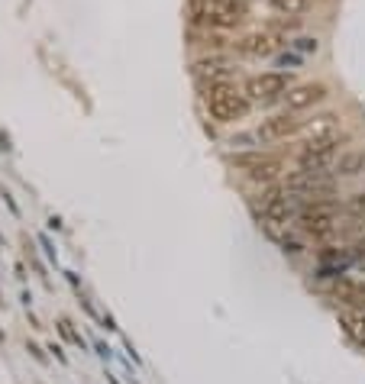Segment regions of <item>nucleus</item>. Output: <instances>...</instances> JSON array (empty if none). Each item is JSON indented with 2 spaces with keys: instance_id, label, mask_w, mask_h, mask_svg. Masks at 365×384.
I'll use <instances>...</instances> for the list:
<instances>
[{
  "instance_id": "obj_5",
  "label": "nucleus",
  "mask_w": 365,
  "mask_h": 384,
  "mask_svg": "<svg viewBox=\"0 0 365 384\" xmlns=\"http://www.w3.org/2000/svg\"><path fill=\"white\" fill-rule=\"evenodd\" d=\"M346 142H349V132H339L330 139H304L301 149L294 152V165L301 171H333V162L339 159Z\"/></svg>"
},
{
  "instance_id": "obj_24",
  "label": "nucleus",
  "mask_w": 365,
  "mask_h": 384,
  "mask_svg": "<svg viewBox=\"0 0 365 384\" xmlns=\"http://www.w3.org/2000/svg\"><path fill=\"white\" fill-rule=\"evenodd\" d=\"M26 349H30V352H33V358H36V362L49 365V356H45V352H43V349H39V346H36V342H26Z\"/></svg>"
},
{
  "instance_id": "obj_2",
  "label": "nucleus",
  "mask_w": 365,
  "mask_h": 384,
  "mask_svg": "<svg viewBox=\"0 0 365 384\" xmlns=\"http://www.w3.org/2000/svg\"><path fill=\"white\" fill-rule=\"evenodd\" d=\"M298 207H301L298 197L285 188V181L265 184V188H259L252 194V210L259 217V226H265L271 236L291 230L294 220H298Z\"/></svg>"
},
{
  "instance_id": "obj_7",
  "label": "nucleus",
  "mask_w": 365,
  "mask_h": 384,
  "mask_svg": "<svg viewBox=\"0 0 365 384\" xmlns=\"http://www.w3.org/2000/svg\"><path fill=\"white\" fill-rule=\"evenodd\" d=\"M291 87V74L288 72H259V74H249L242 91L246 97L256 107H271V103H281Z\"/></svg>"
},
{
  "instance_id": "obj_15",
  "label": "nucleus",
  "mask_w": 365,
  "mask_h": 384,
  "mask_svg": "<svg viewBox=\"0 0 365 384\" xmlns=\"http://www.w3.org/2000/svg\"><path fill=\"white\" fill-rule=\"evenodd\" d=\"M333 174L339 178V181L362 178V174H365V145H362V149H343L339 159L333 162Z\"/></svg>"
},
{
  "instance_id": "obj_23",
  "label": "nucleus",
  "mask_w": 365,
  "mask_h": 384,
  "mask_svg": "<svg viewBox=\"0 0 365 384\" xmlns=\"http://www.w3.org/2000/svg\"><path fill=\"white\" fill-rule=\"evenodd\" d=\"M291 49H298L301 55H317V49H320V39H310V36H301V39H294V43H288Z\"/></svg>"
},
{
  "instance_id": "obj_8",
  "label": "nucleus",
  "mask_w": 365,
  "mask_h": 384,
  "mask_svg": "<svg viewBox=\"0 0 365 384\" xmlns=\"http://www.w3.org/2000/svg\"><path fill=\"white\" fill-rule=\"evenodd\" d=\"M304 116L294 113V110H278V113H269L265 120H259L256 132L252 139L262 145H271V142H288V139H298L304 132Z\"/></svg>"
},
{
  "instance_id": "obj_17",
  "label": "nucleus",
  "mask_w": 365,
  "mask_h": 384,
  "mask_svg": "<svg viewBox=\"0 0 365 384\" xmlns=\"http://www.w3.org/2000/svg\"><path fill=\"white\" fill-rule=\"evenodd\" d=\"M275 239H278V246H281V252H285L288 259H304V255L310 252V249H307V242H310V239H307V236H301V232L294 236L291 230H285V232H278Z\"/></svg>"
},
{
  "instance_id": "obj_14",
  "label": "nucleus",
  "mask_w": 365,
  "mask_h": 384,
  "mask_svg": "<svg viewBox=\"0 0 365 384\" xmlns=\"http://www.w3.org/2000/svg\"><path fill=\"white\" fill-rule=\"evenodd\" d=\"M343 132V116L333 113V110H323V113H314L304 123V132L301 139H330Z\"/></svg>"
},
{
  "instance_id": "obj_19",
  "label": "nucleus",
  "mask_w": 365,
  "mask_h": 384,
  "mask_svg": "<svg viewBox=\"0 0 365 384\" xmlns=\"http://www.w3.org/2000/svg\"><path fill=\"white\" fill-rule=\"evenodd\" d=\"M269 7L278 16H301L314 7V0H269Z\"/></svg>"
},
{
  "instance_id": "obj_16",
  "label": "nucleus",
  "mask_w": 365,
  "mask_h": 384,
  "mask_svg": "<svg viewBox=\"0 0 365 384\" xmlns=\"http://www.w3.org/2000/svg\"><path fill=\"white\" fill-rule=\"evenodd\" d=\"M336 317H339V327L349 336L352 346L365 352V310H349V307H343Z\"/></svg>"
},
{
  "instance_id": "obj_1",
  "label": "nucleus",
  "mask_w": 365,
  "mask_h": 384,
  "mask_svg": "<svg viewBox=\"0 0 365 384\" xmlns=\"http://www.w3.org/2000/svg\"><path fill=\"white\" fill-rule=\"evenodd\" d=\"M294 226L314 246L333 242L339 236V226H343V203H339V197H307L298 207Z\"/></svg>"
},
{
  "instance_id": "obj_21",
  "label": "nucleus",
  "mask_w": 365,
  "mask_h": 384,
  "mask_svg": "<svg viewBox=\"0 0 365 384\" xmlns=\"http://www.w3.org/2000/svg\"><path fill=\"white\" fill-rule=\"evenodd\" d=\"M59 333H62V339H68L72 346H78V349H88V342H84V336L78 333V329L72 327V320L68 317H59Z\"/></svg>"
},
{
  "instance_id": "obj_13",
  "label": "nucleus",
  "mask_w": 365,
  "mask_h": 384,
  "mask_svg": "<svg viewBox=\"0 0 365 384\" xmlns=\"http://www.w3.org/2000/svg\"><path fill=\"white\" fill-rule=\"evenodd\" d=\"M327 298L339 307H349V310H362L365 307V281H356V278L336 275L333 284L327 288Z\"/></svg>"
},
{
  "instance_id": "obj_12",
  "label": "nucleus",
  "mask_w": 365,
  "mask_h": 384,
  "mask_svg": "<svg viewBox=\"0 0 365 384\" xmlns=\"http://www.w3.org/2000/svg\"><path fill=\"white\" fill-rule=\"evenodd\" d=\"M236 72V65L230 58H223L220 52H207V55L194 58L191 62V74L201 81V84H217V81H230V74Z\"/></svg>"
},
{
  "instance_id": "obj_6",
  "label": "nucleus",
  "mask_w": 365,
  "mask_h": 384,
  "mask_svg": "<svg viewBox=\"0 0 365 384\" xmlns=\"http://www.w3.org/2000/svg\"><path fill=\"white\" fill-rule=\"evenodd\" d=\"M233 168L242 171L246 181H252L256 188L265 184H278L288 174V162L281 155L271 152H246V155H233Z\"/></svg>"
},
{
  "instance_id": "obj_9",
  "label": "nucleus",
  "mask_w": 365,
  "mask_h": 384,
  "mask_svg": "<svg viewBox=\"0 0 365 384\" xmlns=\"http://www.w3.org/2000/svg\"><path fill=\"white\" fill-rule=\"evenodd\" d=\"M285 188L294 197H339V178L333 171H288Z\"/></svg>"
},
{
  "instance_id": "obj_4",
  "label": "nucleus",
  "mask_w": 365,
  "mask_h": 384,
  "mask_svg": "<svg viewBox=\"0 0 365 384\" xmlns=\"http://www.w3.org/2000/svg\"><path fill=\"white\" fill-rule=\"evenodd\" d=\"M188 16L198 29H242L252 16L249 0H188Z\"/></svg>"
},
{
  "instance_id": "obj_11",
  "label": "nucleus",
  "mask_w": 365,
  "mask_h": 384,
  "mask_svg": "<svg viewBox=\"0 0 365 384\" xmlns=\"http://www.w3.org/2000/svg\"><path fill=\"white\" fill-rule=\"evenodd\" d=\"M333 97V87L327 81H304V84H291L285 94V110H294V113H307V110H317Z\"/></svg>"
},
{
  "instance_id": "obj_22",
  "label": "nucleus",
  "mask_w": 365,
  "mask_h": 384,
  "mask_svg": "<svg viewBox=\"0 0 365 384\" xmlns=\"http://www.w3.org/2000/svg\"><path fill=\"white\" fill-rule=\"evenodd\" d=\"M346 255L349 261H365V230H359L349 242H346Z\"/></svg>"
},
{
  "instance_id": "obj_3",
  "label": "nucleus",
  "mask_w": 365,
  "mask_h": 384,
  "mask_svg": "<svg viewBox=\"0 0 365 384\" xmlns=\"http://www.w3.org/2000/svg\"><path fill=\"white\" fill-rule=\"evenodd\" d=\"M201 103H204L207 116L217 126H236L242 123L256 103L246 97L242 87H236L233 81H217V84H204L201 91Z\"/></svg>"
},
{
  "instance_id": "obj_20",
  "label": "nucleus",
  "mask_w": 365,
  "mask_h": 384,
  "mask_svg": "<svg viewBox=\"0 0 365 384\" xmlns=\"http://www.w3.org/2000/svg\"><path fill=\"white\" fill-rule=\"evenodd\" d=\"M194 39H198L194 45H201L204 52H220V49H230V45H233L227 36H220L217 29H204V33H201V36H194Z\"/></svg>"
},
{
  "instance_id": "obj_18",
  "label": "nucleus",
  "mask_w": 365,
  "mask_h": 384,
  "mask_svg": "<svg viewBox=\"0 0 365 384\" xmlns=\"http://www.w3.org/2000/svg\"><path fill=\"white\" fill-rule=\"evenodd\" d=\"M339 203H343V220H352V223L365 226V191H352Z\"/></svg>"
},
{
  "instance_id": "obj_10",
  "label": "nucleus",
  "mask_w": 365,
  "mask_h": 384,
  "mask_svg": "<svg viewBox=\"0 0 365 384\" xmlns=\"http://www.w3.org/2000/svg\"><path fill=\"white\" fill-rule=\"evenodd\" d=\"M285 36L281 33H275V29H256V33H246V36H240L233 43V52L240 58H271L278 55V52L285 49Z\"/></svg>"
}]
</instances>
